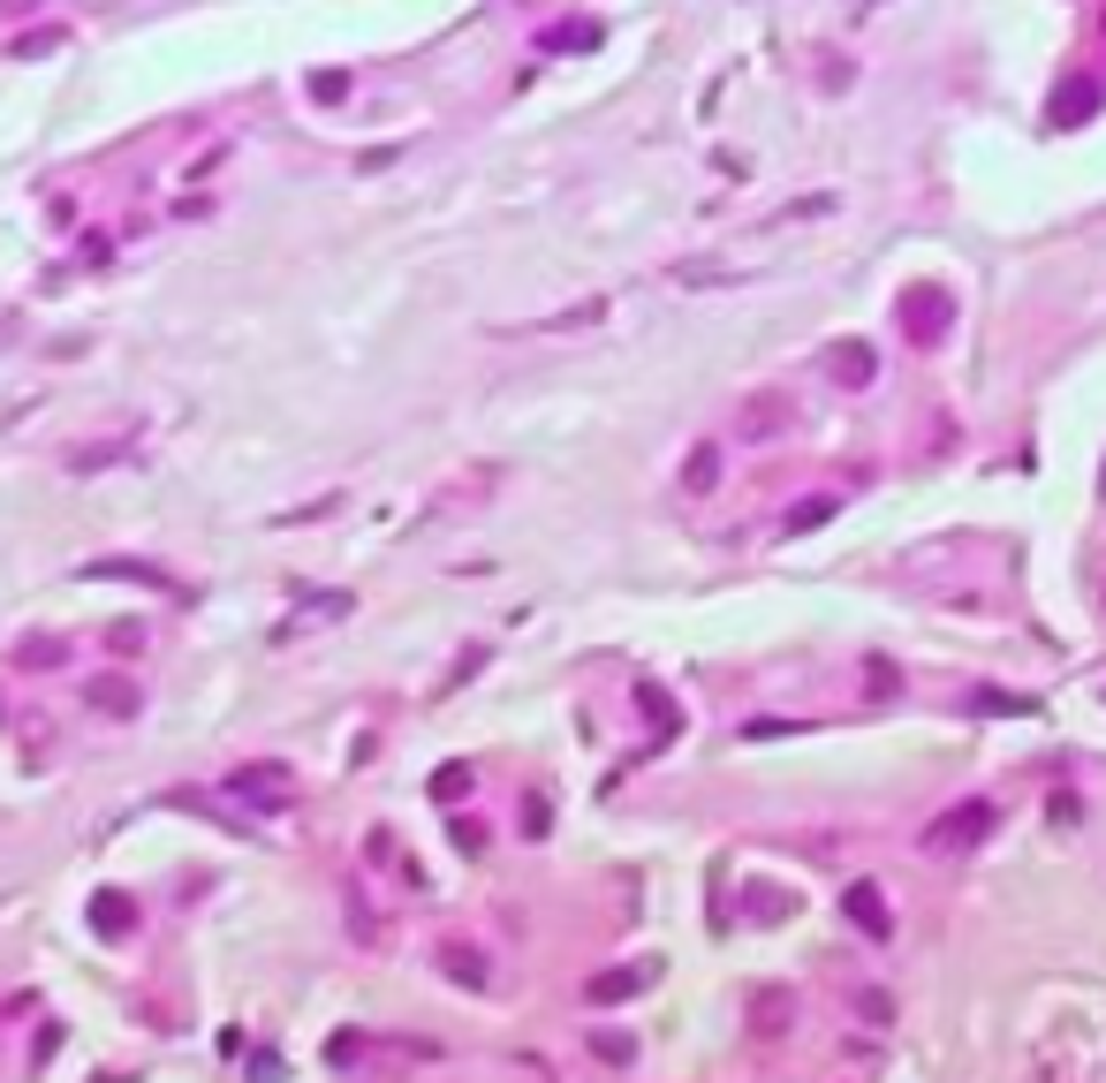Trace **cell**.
<instances>
[{
	"label": "cell",
	"mask_w": 1106,
	"mask_h": 1083,
	"mask_svg": "<svg viewBox=\"0 0 1106 1083\" xmlns=\"http://www.w3.org/2000/svg\"><path fill=\"white\" fill-rule=\"evenodd\" d=\"M993 818H1000V811H993L985 795H962V803H948V811L925 826L917 849H925V856H962V849H977V841L993 833Z\"/></svg>",
	"instance_id": "6da1fadb"
},
{
	"label": "cell",
	"mask_w": 1106,
	"mask_h": 1083,
	"mask_svg": "<svg viewBox=\"0 0 1106 1083\" xmlns=\"http://www.w3.org/2000/svg\"><path fill=\"white\" fill-rule=\"evenodd\" d=\"M948 318H955L948 289H910V296H902V326H910V341H940Z\"/></svg>",
	"instance_id": "7a4b0ae2"
},
{
	"label": "cell",
	"mask_w": 1106,
	"mask_h": 1083,
	"mask_svg": "<svg viewBox=\"0 0 1106 1083\" xmlns=\"http://www.w3.org/2000/svg\"><path fill=\"white\" fill-rule=\"evenodd\" d=\"M92 932H99V939H122V932H137V902H130L122 887H99V895H92Z\"/></svg>",
	"instance_id": "3957f363"
},
{
	"label": "cell",
	"mask_w": 1106,
	"mask_h": 1083,
	"mask_svg": "<svg viewBox=\"0 0 1106 1083\" xmlns=\"http://www.w3.org/2000/svg\"><path fill=\"white\" fill-rule=\"evenodd\" d=\"M1084 114H1099V84H1084V76H1069V84L1054 92V107H1046V122H1054V130H1077Z\"/></svg>",
	"instance_id": "277c9868"
},
{
	"label": "cell",
	"mask_w": 1106,
	"mask_h": 1083,
	"mask_svg": "<svg viewBox=\"0 0 1106 1083\" xmlns=\"http://www.w3.org/2000/svg\"><path fill=\"white\" fill-rule=\"evenodd\" d=\"M789 417H795V402H789V394H751V402H743V417H736V425H743V433H751V440H774V433H781V425H789Z\"/></svg>",
	"instance_id": "5b68a950"
},
{
	"label": "cell",
	"mask_w": 1106,
	"mask_h": 1083,
	"mask_svg": "<svg viewBox=\"0 0 1106 1083\" xmlns=\"http://www.w3.org/2000/svg\"><path fill=\"white\" fill-rule=\"evenodd\" d=\"M841 910H849V917H856V925L872 932V939H887V932H895V917H887V895H879V879H856V887H849V902H841Z\"/></svg>",
	"instance_id": "8992f818"
},
{
	"label": "cell",
	"mask_w": 1106,
	"mask_h": 1083,
	"mask_svg": "<svg viewBox=\"0 0 1106 1083\" xmlns=\"http://www.w3.org/2000/svg\"><path fill=\"white\" fill-rule=\"evenodd\" d=\"M826 372H834L841 387H872V372H879V356H872L864 341H834V349H826Z\"/></svg>",
	"instance_id": "52a82bcc"
},
{
	"label": "cell",
	"mask_w": 1106,
	"mask_h": 1083,
	"mask_svg": "<svg viewBox=\"0 0 1106 1083\" xmlns=\"http://www.w3.org/2000/svg\"><path fill=\"white\" fill-rule=\"evenodd\" d=\"M440 970H448L455 985H471V993H485V977H493V962L477 954L471 939H448V947H440Z\"/></svg>",
	"instance_id": "ba28073f"
},
{
	"label": "cell",
	"mask_w": 1106,
	"mask_h": 1083,
	"mask_svg": "<svg viewBox=\"0 0 1106 1083\" xmlns=\"http://www.w3.org/2000/svg\"><path fill=\"white\" fill-rule=\"evenodd\" d=\"M228 788H235L243 803H251V795H258V803H289V766H243Z\"/></svg>",
	"instance_id": "9c48e42d"
},
{
	"label": "cell",
	"mask_w": 1106,
	"mask_h": 1083,
	"mask_svg": "<svg viewBox=\"0 0 1106 1083\" xmlns=\"http://www.w3.org/2000/svg\"><path fill=\"white\" fill-rule=\"evenodd\" d=\"M644 985H652V970H644V962H636V970H607V977H592V985H584V993H592V1000H599V1008H607V1000H630V993H644Z\"/></svg>",
	"instance_id": "30bf717a"
},
{
	"label": "cell",
	"mask_w": 1106,
	"mask_h": 1083,
	"mask_svg": "<svg viewBox=\"0 0 1106 1083\" xmlns=\"http://www.w3.org/2000/svg\"><path fill=\"white\" fill-rule=\"evenodd\" d=\"M84 697H92L99 713H137V690H130V682H114V674H99V682H84Z\"/></svg>",
	"instance_id": "8fae6325"
},
{
	"label": "cell",
	"mask_w": 1106,
	"mask_h": 1083,
	"mask_svg": "<svg viewBox=\"0 0 1106 1083\" xmlns=\"http://www.w3.org/2000/svg\"><path fill=\"white\" fill-rule=\"evenodd\" d=\"M713 485H720V448H697L682 470V492H713Z\"/></svg>",
	"instance_id": "7c38bea8"
},
{
	"label": "cell",
	"mask_w": 1106,
	"mask_h": 1083,
	"mask_svg": "<svg viewBox=\"0 0 1106 1083\" xmlns=\"http://www.w3.org/2000/svg\"><path fill=\"white\" fill-rule=\"evenodd\" d=\"M636 705H644V713L659 720V735H674V728H682V713L667 705V690H659V682H636Z\"/></svg>",
	"instance_id": "4fadbf2b"
},
{
	"label": "cell",
	"mask_w": 1106,
	"mask_h": 1083,
	"mask_svg": "<svg viewBox=\"0 0 1106 1083\" xmlns=\"http://www.w3.org/2000/svg\"><path fill=\"white\" fill-rule=\"evenodd\" d=\"M425 788H433V803H463V795H471V766H440Z\"/></svg>",
	"instance_id": "5bb4252c"
},
{
	"label": "cell",
	"mask_w": 1106,
	"mask_h": 1083,
	"mask_svg": "<svg viewBox=\"0 0 1106 1083\" xmlns=\"http://www.w3.org/2000/svg\"><path fill=\"white\" fill-rule=\"evenodd\" d=\"M92 576H130V584H167L153 561H92Z\"/></svg>",
	"instance_id": "9a60e30c"
},
{
	"label": "cell",
	"mask_w": 1106,
	"mask_h": 1083,
	"mask_svg": "<svg viewBox=\"0 0 1106 1083\" xmlns=\"http://www.w3.org/2000/svg\"><path fill=\"white\" fill-rule=\"evenodd\" d=\"M592 1054H599V1061H630L636 1046L622 1038V1031H599V1038H592Z\"/></svg>",
	"instance_id": "2e32d148"
},
{
	"label": "cell",
	"mask_w": 1106,
	"mask_h": 1083,
	"mask_svg": "<svg viewBox=\"0 0 1106 1083\" xmlns=\"http://www.w3.org/2000/svg\"><path fill=\"white\" fill-rule=\"evenodd\" d=\"M289 1069H281V1054H251V1083H281Z\"/></svg>",
	"instance_id": "e0dca14e"
},
{
	"label": "cell",
	"mask_w": 1106,
	"mask_h": 1083,
	"mask_svg": "<svg viewBox=\"0 0 1106 1083\" xmlns=\"http://www.w3.org/2000/svg\"><path fill=\"white\" fill-rule=\"evenodd\" d=\"M826 515H834V500H811V508H795V515H789V531H811V523H826Z\"/></svg>",
	"instance_id": "ac0fdd59"
},
{
	"label": "cell",
	"mask_w": 1106,
	"mask_h": 1083,
	"mask_svg": "<svg viewBox=\"0 0 1106 1083\" xmlns=\"http://www.w3.org/2000/svg\"><path fill=\"white\" fill-rule=\"evenodd\" d=\"M61 38H69V31H31V38H23V46H15V53H23V61H31V53H46V46H61Z\"/></svg>",
	"instance_id": "d6986e66"
},
{
	"label": "cell",
	"mask_w": 1106,
	"mask_h": 1083,
	"mask_svg": "<svg viewBox=\"0 0 1106 1083\" xmlns=\"http://www.w3.org/2000/svg\"><path fill=\"white\" fill-rule=\"evenodd\" d=\"M455 849H463V856H477V849H485V833H477L471 818H455Z\"/></svg>",
	"instance_id": "ffe728a7"
},
{
	"label": "cell",
	"mask_w": 1106,
	"mask_h": 1083,
	"mask_svg": "<svg viewBox=\"0 0 1106 1083\" xmlns=\"http://www.w3.org/2000/svg\"><path fill=\"white\" fill-rule=\"evenodd\" d=\"M1099 492H1106V470H1099Z\"/></svg>",
	"instance_id": "44dd1931"
}]
</instances>
